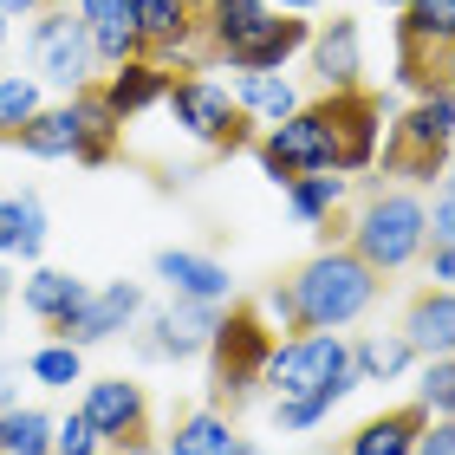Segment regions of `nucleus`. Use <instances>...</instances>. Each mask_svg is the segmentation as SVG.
Instances as JSON below:
<instances>
[{
	"label": "nucleus",
	"instance_id": "f257e3e1",
	"mask_svg": "<svg viewBox=\"0 0 455 455\" xmlns=\"http://www.w3.org/2000/svg\"><path fill=\"white\" fill-rule=\"evenodd\" d=\"M384 293V274L378 267H364L351 247H319L313 260H299L286 280H274L260 293V313L267 325H280L286 339L299 332H345V325H358L371 306Z\"/></svg>",
	"mask_w": 455,
	"mask_h": 455
},
{
	"label": "nucleus",
	"instance_id": "f03ea898",
	"mask_svg": "<svg viewBox=\"0 0 455 455\" xmlns=\"http://www.w3.org/2000/svg\"><path fill=\"white\" fill-rule=\"evenodd\" d=\"M280 332L267 325L260 299H228V313L209 339V403L235 417L241 403H254V390L267 384V358H274Z\"/></svg>",
	"mask_w": 455,
	"mask_h": 455
},
{
	"label": "nucleus",
	"instance_id": "7ed1b4c3",
	"mask_svg": "<svg viewBox=\"0 0 455 455\" xmlns=\"http://www.w3.org/2000/svg\"><path fill=\"white\" fill-rule=\"evenodd\" d=\"M345 247L364 267H378L384 280L403 274V267H417L423 247H429V209H423V196H410V189L364 196V209L351 215V241Z\"/></svg>",
	"mask_w": 455,
	"mask_h": 455
},
{
	"label": "nucleus",
	"instance_id": "20e7f679",
	"mask_svg": "<svg viewBox=\"0 0 455 455\" xmlns=\"http://www.w3.org/2000/svg\"><path fill=\"white\" fill-rule=\"evenodd\" d=\"M267 390L274 403H293V397H325V403H345L358 390V371H351V345L339 332H299V339H280L274 358H267Z\"/></svg>",
	"mask_w": 455,
	"mask_h": 455
},
{
	"label": "nucleus",
	"instance_id": "39448f33",
	"mask_svg": "<svg viewBox=\"0 0 455 455\" xmlns=\"http://www.w3.org/2000/svg\"><path fill=\"white\" fill-rule=\"evenodd\" d=\"M455 156V92H429L417 98L384 137V176L397 182H443Z\"/></svg>",
	"mask_w": 455,
	"mask_h": 455
},
{
	"label": "nucleus",
	"instance_id": "423d86ee",
	"mask_svg": "<svg viewBox=\"0 0 455 455\" xmlns=\"http://www.w3.org/2000/svg\"><path fill=\"white\" fill-rule=\"evenodd\" d=\"M313 117L325 124V137H332V170L339 176H364V170H378V150H384V98L358 85V92H325L313 98Z\"/></svg>",
	"mask_w": 455,
	"mask_h": 455
},
{
	"label": "nucleus",
	"instance_id": "0eeeda50",
	"mask_svg": "<svg viewBox=\"0 0 455 455\" xmlns=\"http://www.w3.org/2000/svg\"><path fill=\"white\" fill-rule=\"evenodd\" d=\"M163 105H170V117L196 143H209L215 156H235V150L254 143V117L235 105V92H228V85H215V78H202V72H182Z\"/></svg>",
	"mask_w": 455,
	"mask_h": 455
},
{
	"label": "nucleus",
	"instance_id": "6e6552de",
	"mask_svg": "<svg viewBox=\"0 0 455 455\" xmlns=\"http://www.w3.org/2000/svg\"><path fill=\"white\" fill-rule=\"evenodd\" d=\"M33 66L46 85L59 92H78V85H92V66H98V52H92V33H85V20H78L66 0L46 13H33Z\"/></svg>",
	"mask_w": 455,
	"mask_h": 455
},
{
	"label": "nucleus",
	"instance_id": "1a4fd4ad",
	"mask_svg": "<svg viewBox=\"0 0 455 455\" xmlns=\"http://www.w3.org/2000/svg\"><path fill=\"white\" fill-rule=\"evenodd\" d=\"M254 156L260 170L280 182H299V176H325L332 170V137H325V124L313 117V105H299L286 124H267V137H254Z\"/></svg>",
	"mask_w": 455,
	"mask_h": 455
},
{
	"label": "nucleus",
	"instance_id": "9d476101",
	"mask_svg": "<svg viewBox=\"0 0 455 455\" xmlns=\"http://www.w3.org/2000/svg\"><path fill=\"white\" fill-rule=\"evenodd\" d=\"M98 429V443L105 449H156V417H150V397H143V384L131 378H98L85 384V403H78Z\"/></svg>",
	"mask_w": 455,
	"mask_h": 455
},
{
	"label": "nucleus",
	"instance_id": "9b49d317",
	"mask_svg": "<svg viewBox=\"0 0 455 455\" xmlns=\"http://www.w3.org/2000/svg\"><path fill=\"white\" fill-rule=\"evenodd\" d=\"M137 13V33H143V59H156V66L189 72V52L202 46V13H209V0H131Z\"/></svg>",
	"mask_w": 455,
	"mask_h": 455
},
{
	"label": "nucleus",
	"instance_id": "f8f14e48",
	"mask_svg": "<svg viewBox=\"0 0 455 455\" xmlns=\"http://www.w3.org/2000/svg\"><path fill=\"white\" fill-rule=\"evenodd\" d=\"M221 313H228V306L176 299L170 313H150V319H143L137 351H143V358H156V364H182V358H196V351H209V339H215Z\"/></svg>",
	"mask_w": 455,
	"mask_h": 455
},
{
	"label": "nucleus",
	"instance_id": "ddd939ff",
	"mask_svg": "<svg viewBox=\"0 0 455 455\" xmlns=\"http://www.w3.org/2000/svg\"><path fill=\"white\" fill-rule=\"evenodd\" d=\"M143 319V286L137 280H111V286H92V299L78 306V313L66 319V345H105V339H117V332H131V325Z\"/></svg>",
	"mask_w": 455,
	"mask_h": 455
},
{
	"label": "nucleus",
	"instance_id": "4468645a",
	"mask_svg": "<svg viewBox=\"0 0 455 455\" xmlns=\"http://www.w3.org/2000/svg\"><path fill=\"white\" fill-rule=\"evenodd\" d=\"M299 46H313V20H299V13H267L260 27L221 59V66H235V72H286V59H293Z\"/></svg>",
	"mask_w": 455,
	"mask_h": 455
},
{
	"label": "nucleus",
	"instance_id": "2eb2a0df",
	"mask_svg": "<svg viewBox=\"0 0 455 455\" xmlns=\"http://www.w3.org/2000/svg\"><path fill=\"white\" fill-rule=\"evenodd\" d=\"M150 274L170 286L176 299H202V306H228L235 299V280H228V267L215 254H189V247H163L150 260Z\"/></svg>",
	"mask_w": 455,
	"mask_h": 455
},
{
	"label": "nucleus",
	"instance_id": "dca6fc26",
	"mask_svg": "<svg viewBox=\"0 0 455 455\" xmlns=\"http://www.w3.org/2000/svg\"><path fill=\"white\" fill-rule=\"evenodd\" d=\"M313 78L325 92H358L364 85V46H358V20L332 13L313 33Z\"/></svg>",
	"mask_w": 455,
	"mask_h": 455
},
{
	"label": "nucleus",
	"instance_id": "f3484780",
	"mask_svg": "<svg viewBox=\"0 0 455 455\" xmlns=\"http://www.w3.org/2000/svg\"><path fill=\"white\" fill-rule=\"evenodd\" d=\"M403 339L417 358H455V286H423L403 306Z\"/></svg>",
	"mask_w": 455,
	"mask_h": 455
},
{
	"label": "nucleus",
	"instance_id": "a211bd4d",
	"mask_svg": "<svg viewBox=\"0 0 455 455\" xmlns=\"http://www.w3.org/2000/svg\"><path fill=\"white\" fill-rule=\"evenodd\" d=\"M429 410L410 397L397 410H378V417H364L358 429L345 436V455H417V436H423Z\"/></svg>",
	"mask_w": 455,
	"mask_h": 455
},
{
	"label": "nucleus",
	"instance_id": "6ab92c4d",
	"mask_svg": "<svg viewBox=\"0 0 455 455\" xmlns=\"http://www.w3.org/2000/svg\"><path fill=\"white\" fill-rule=\"evenodd\" d=\"M78 20H85V33H92L98 66H124V59H143V33H137L131 0H78Z\"/></svg>",
	"mask_w": 455,
	"mask_h": 455
},
{
	"label": "nucleus",
	"instance_id": "aec40b11",
	"mask_svg": "<svg viewBox=\"0 0 455 455\" xmlns=\"http://www.w3.org/2000/svg\"><path fill=\"white\" fill-rule=\"evenodd\" d=\"M66 105H72V117H78V156H72V163H85V170H105V163H117V131H124V117L105 105L98 78H92V85H78Z\"/></svg>",
	"mask_w": 455,
	"mask_h": 455
},
{
	"label": "nucleus",
	"instance_id": "412c9836",
	"mask_svg": "<svg viewBox=\"0 0 455 455\" xmlns=\"http://www.w3.org/2000/svg\"><path fill=\"white\" fill-rule=\"evenodd\" d=\"M85 299H92V286L78 280V274H59V267H33L27 286H20V306H27V313H33L39 325H46L52 339L66 332V319H72Z\"/></svg>",
	"mask_w": 455,
	"mask_h": 455
},
{
	"label": "nucleus",
	"instance_id": "4be33fe9",
	"mask_svg": "<svg viewBox=\"0 0 455 455\" xmlns=\"http://www.w3.org/2000/svg\"><path fill=\"white\" fill-rule=\"evenodd\" d=\"M170 85H176V72L156 66V59H124V66H111V78H98V92H105V105L117 117H137V111L163 105Z\"/></svg>",
	"mask_w": 455,
	"mask_h": 455
},
{
	"label": "nucleus",
	"instance_id": "5701e85b",
	"mask_svg": "<svg viewBox=\"0 0 455 455\" xmlns=\"http://www.w3.org/2000/svg\"><path fill=\"white\" fill-rule=\"evenodd\" d=\"M241 436H235V417L215 403H202V410H182L176 429L163 436V455H235Z\"/></svg>",
	"mask_w": 455,
	"mask_h": 455
},
{
	"label": "nucleus",
	"instance_id": "b1692460",
	"mask_svg": "<svg viewBox=\"0 0 455 455\" xmlns=\"http://www.w3.org/2000/svg\"><path fill=\"white\" fill-rule=\"evenodd\" d=\"M267 13H274L267 0H209V13H202V52H209V59H228Z\"/></svg>",
	"mask_w": 455,
	"mask_h": 455
},
{
	"label": "nucleus",
	"instance_id": "393cba45",
	"mask_svg": "<svg viewBox=\"0 0 455 455\" xmlns=\"http://www.w3.org/2000/svg\"><path fill=\"white\" fill-rule=\"evenodd\" d=\"M235 105L254 124H286L299 111V92H293V78H280V72H241L235 78Z\"/></svg>",
	"mask_w": 455,
	"mask_h": 455
},
{
	"label": "nucleus",
	"instance_id": "a878e982",
	"mask_svg": "<svg viewBox=\"0 0 455 455\" xmlns=\"http://www.w3.org/2000/svg\"><path fill=\"white\" fill-rule=\"evenodd\" d=\"M0 254H20V260L46 254V209H39V196H0Z\"/></svg>",
	"mask_w": 455,
	"mask_h": 455
},
{
	"label": "nucleus",
	"instance_id": "bb28decb",
	"mask_svg": "<svg viewBox=\"0 0 455 455\" xmlns=\"http://www.w3.org/2000/svg\"><path fill=\"white\" fill-rule=\"evenodd\" d=\"M13 143H20L27 156H39V163H66V156H78V117H72V105H46Z\"/></svg>",
	"mask_w": 455,
	"mask_h": 455
},
{
	"label": "nucleus",
	"instance_id": "cd10ccee",
	"mask_svg": "<svg viewBox=\"0 0 455 455\" xmlns=\"http://www.w3.org/2000/svg\"><path fill=\"white\" fill-rule=\"evenodd\" d=\"M417 364V351H410L403 332H364L358 345H351V371H358V384H384L397 378V371Z\"/></svg>",
	"mask_w": 455,
	"mask_h": 455
},
{
	"label": "nucleus",
	"instance_id": "c85d7f7f",
	"mask_svg": "<svg viewBox=\"0 0 455 455\" xmlns=\"http://www.w3.org/2000/svg\"><path fill=\"white\" fill-rule=\"evenodd\" d=\"M52 417L33 403H13L0 410V455H52Z\"/></svg>",
	"mask_w": 455,
	"mask_h": 455
},
{
	"label": "nucleus",
	"instance_id": "c756f323",
	"mask_svg": "<svg viewBox=\"0 0 455 455\" xmlns=\"http://www.w3.org/2000/svg\"><path fill=\"white\" fill-rule=\"evenodd\" d=\"M286 202H293V215L306 228H319L325 215H339V202H345V176L339 170H325V176H299V182H286Z\"/></svg>",
	"mask_w": 455,
	"mask_h": 455
},
{
	"label": "nucleus",
	"instance_id": "7c9ffc66",
	"mask_svg": "<svg viewBox=\"0 0 455 455\" xmlns=\"http://www.w3.org/2000/svg\"><path fill=\"white\" fill-rule=\"evenodd\" d=\"M46 111V98H39V78H0V143H13L27 124Z\"/></svg>",
	"mask_w": 455,
	"mask_h": 455
},
{
	"label": "nucleus",
	"instance_id": "2f4dec72",
	"mask_svg": "<svg viewBox=\"0 0 455 455\" xmlns=\"http://www.w3.org/2000/svg\"><path fill=\"white\" fill-rule=\"evenodd\" d=\"M27 371L46 390H72V384H85V351L66 345V339H52V345H39L33 358H27Z\"/></svg>",
	"mask_w": 455,
	"mask_h": 455
},
{
	"label": "nucleus",
	"instance_id": "473e14b6",
	"mask_svg": "<svg viewBox=\"0 0 455 455\" xmlns=\"http://www.w3.org/2000/svg\"><path fill=\"white\" fill-rule=\"evenodd\" d=\"M417 403L429 410V417H455V358H423Z\"/></svg>",
	"mask_w": 455,
	"mask_h": 455
},
{
	"label": "nucleus",
	"instance_id": "72a5a7b5",
	"mask_svg": "<svg viewBox=\"0 0 455 455\" xmlns=\"http://www.w3.org/2000/svg\"><path fill=\"white\" fill-rule=\"evenodd\" d=\"M52 455H105V443H98V429H92L85 410H72V417L52 429Z\"/></svg>",
	"mask_w": 455,
	"mask_h": 455
},
{
	"label": "nucleus",
	"instance_id": "f704fd0d",
	"mask_svg": "<svg viewBox=\"0 0 455 455\" xmlns=\"http://www.w3.org/2000/svg\"><path fill=\"white\" fill-rule=\"evenodd\" d=\"M325 417H332V403H325V397H293V403H274V423H280V436H299V429H319Z\"/></svg>",
	"mask_w": 455,
	"mask_h": 455
},
{
	"label": "nucleus",
	"instance_id": "c9c22d12",
	"mask_svg": "<svg viewBox=\"0 0 455 455\" xmlns=\"http://www.w3.org/2000/svg\"><path fill=\"white\" fill-rule=\"evenodd\" d=\"M429 241H455V176L436 182V209H429Z\"/></svg>",
	"mask_w": 455,
	"mask_h": 455
},
{
	"label": "nucleus",
	"instance_id": "e433bc0d",
	"mask_svg": "<svg viewBox=\"0 0 455 455\" xmlns=\"http://www.w3.org/2000/svg\"><path fill=\"white\" fill-rule=\"evenodd\" d=\"M417 455H455V417H429L417 436Z\"/></svg>",
	"mask_w": 455,
	"mask_h": 455
},
{
	"label": "nucleus",
	"instance_id": "4c0bfd02",
	"mask_svg": "<svg viewBox=\"0 0 455 455\" xmlns=\"http://www.w3.org/2000/svg\"><path fill=\"white\" fill-rule=\"evenodd\" d=\"M423 260H429V286H455V241H429Z\"/></svg>",
	"mask_w": 455,
	"mask_h": 455
},
{
	"label": "nucleus",
	"instance_id": "58836bf2",
	"mask_svg": "<svg viewBox=\"0 0 455 455\" xmlns=\"http://www.w3.org/2000/svg\"><path fill=\"white\" fill-rule=\"evenodd\" d=\"M46 7H59V0H0V13H7V20H33Z\"/></svg>",
	"mask_w": 455,
	"mask_h": 455
},
{
	"label": "nucleus",
	"instance_id": "ea45409f",
	"mask_svg": "<svg viewBox=\"0 0 455 455\" xmlns=\"http://www.w3.org/2000/svg\"><path fill=\"white\" fill-rule=\"evenodd\" d=\"M267 7H274V13H313L319 0H267Z\"/></svg>",
	"mask_w": 455,
	"mask_h": 455
},
{
	"label": "nucleus",
	"instance_id": "a19ab883",
	"mask_svg": "<svg viewBox=\"0 0 455 455\" xmlns=\"http://www.w3.org/2000/svg\"><path fill=\"white\" fill-rule=\"evenodd\" d=\"M0 410H13V371L0 364Z\"/></svg>",
	"mask_w": 455,
	"mask_h": 455
},
{
	"label": "nucleus",
	"instance_id": "79ce46f5",
	"mask_svg": "<svg viewBox=\"0 0 455 455\" xmlns=\"http://www.w3.org/2000/svg\"><path fill=\"white\" fill-rule=\"evenodd\" d=\"M13 293V274H7V260H0V299H7Z\"/></svg>",
	"mask_w": 455,
	"mask_h": 455
},
{
	"label": "nucleus",
	"instance_id": "37998d69",
	"mask_svg": "<svg viewBox=\"0 0 455 455\" xmlns=\"http://www.w3.org/2000/svg\"><path fill=\"white\" fill-rule=\"evenodd\" d=\"M105 455H163V449H105Z\"/></svg>",
	"mask_w": 455,
	"mask_h": 455
},
{
	"label": "nucleus",
	"instance_id": "c03bdc74",
	"mask_svg": "<svg viewBox=\"0 0 455 455\" xmlns=\"http://www.w3.org/2000/svg\"><path fill=\"white\" fill-rule=\"evenodd\" d=\"M449 92H455V46H449Z\"/></svg>",
	"mask_w": 455,
	"mask_h": 455
},
{
	"label": "nucleus",
	"instance_id": "a18cd8bd",
	"mask_svg": "<svg viewBox=\"0 0 455 455\" xmlns=\"http://www.w3.org/2000/svg\"><path fill=\"white\" fill-rule=\"evenodd\" d=\"M235 455H260V449H254V443H241V449H235Z\"/></svg>",
	"mask_w": 455,
	"mask_h": 455
},
{
	"label": "nucleus",
	"instance_id": "49530a36",
	"mask_svg": "<svg viewBox=\"0 0 455 455\" xmlns=\"http://www.w3.org/2000/svg\"><path fill=\"white\" fill-rule=\"evenodd\" d=\"M0 46H7V13H0Z\"/></svg>",
	"mask_w": 455,
	"mask_h": 455
},
{
	"label": "nucleus",
	"instance_id": "de8ad7c7",
	"mask_svg": "<svg viewBox=\"0 0 455 455\" xmlns=\"http://www.w3.org/2000/svg\"><path fill=\"white\" fill-rule=\"evenodd\" d=\"M384 7H417V0H384Z\"/></svg>",
	"mask_w": 455,
	"mask_h": 455
},
{
	"label": "nucleus",
	"instance_id": "09e8293b",
	"mask_svg": "<svg viewBox=\"0 0 455 455\" xmlns=\"http://www.w3.org/2000/svg\"><path fill=\"white\" fill-rule=\"evenodd\" d=\"M0 313H7V299H0Z\"/></svg>",
	"mask_w": 455,
	"mask_h": 455
}]
</instances>
